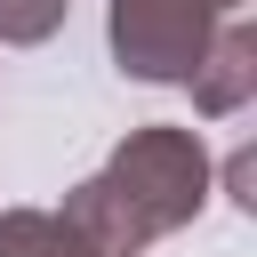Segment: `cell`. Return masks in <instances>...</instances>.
<instances>
[{
	"label": "cell",
	"mask_w": 257,
	"mask_h": 257,
	"mask_svg": "<svg viewBox=\"0 0 257 257\" xmlns=\"http://www.w3.org/2000/svg\"><path fill=\"white\" fill-rule=\"evenodd\" d=\"M201 209H209V145L201 128H177V120L128 128L104 153V169L80 177L64 201V217L96 241V257H145L153 241L185 233Z\"/></svg>",
	"instance_id": "cell-1"
},
{
	"label": "cell",
	"mask_w": 257,
	"mask_h": 257,
	"mask_svg": "<svg viewBox=\"0 0 257 257\" xmlns=\"http://www.w3.org/2000/svg\"><path fill=\"white\" fill-rule=\"evenodd\" d=\"M185 88H193V112H201V120H233V112L257 96V32H249V16H225V24H217V40H209L201 64L185 72Z\"/></svg>",
	"instance_id": "cell-3"
},
{
	"label": "cell",
	"mask_w": 257,
	"mask_h": 257,
	"mask_svg": "<svg viewBox=\"0 0 257 257\" xmlns=\"http://www.w3.org/2000/svg\"><path fill=\"white\" fill-rule=\"evenodd\" d=\"M0 257H96L64 209H0Z\"/></svg>",
	"instance_id": "cell-4"
},
{
	"label": "cell",
	"mask_w": 257,
	"mask_h": 257,
	"mask_svg": "<svg viewBox=\"0 0 257 257\" xmlns=\"http://www.w3.org/2000/svg\"><path fill=\"white\" fill-rule=\"evenodd\" d=\"M225 8L217 0H112L104 16V40H112V64L145 88H185V72L201 64V48L217 40Z\"/></svg>",
	"instance_id": "cell-2"
},
{
	"label": "cell",
	"mask_w": 257,
	"mask_h": 257,
	"mask_svg": "<svg viewBox=\"0 0 257 257\" xmlns=\"http://www.w3.org/2000/svg\"><path fill=\"white\" fill-rule=\"evenodd\" d=\"M64 8L72 0H0V48H40L64 32Z\"/></svg>",
	"instance_id": "cell-5"
}]
</instances>
